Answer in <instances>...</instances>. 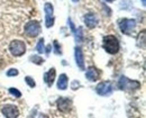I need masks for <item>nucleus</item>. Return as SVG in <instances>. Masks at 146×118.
Masks as SVG:
<instances>
[{"mask_svg": "<svg viewBox=\"0 0 146 118\" xmlns=\"http://www.w3.org/2000/svg\"><path fill=\"white\" fill-rule=\"evenodd\" d=\"M2 115L6 118H17L19 116V109L15 105H6L1 109Z\"/></svg>", "mask_w": 146, "mask_h": 118, "instance_id": "7", "label": "nucleus"}, {"mask_svg": "<svg viewBox=\"0 0 146 118\" xmlns=\"http://www.w3.org/2000/svg\"><path fill=\"white\" fill-rule=\"evenodd\" d=\"M18 70L17 69H10V70H8V72H7V76L8 77H15V76H18Z\"/></svg>", "mask_w": 146, "mask_h": 118, "instance_id": "20", "label": "nucleus"}, {"mask_svg": "<svg viewBox=\"0 0 146 118\" xmlns=\"http://www.w3.org/2000/svg\"><path fill=\"white\" fill-rule=\"evenodd\" d=\"M9 92H10L13 96H15L16 98H20V97H21L20 91H19L18 89H16V88H10V89H9Z\"/></svg>", "mask_w": 146, "mask_h": 118, "instance_id": "18", "label": "nucleus"}, {"mask_svg": "<svg viewBox=\"0 0 146 118\" xmlns=\"http://www.w3.org/2000/svg\"><path fill=\"white\" fill-rule=\"evenodd\" d=\"M113 90V86L110 81H104V82H100L97 88H96V92L100 96H109L110 93L112 92Z\"/></svg>", "mask_w": 146, "mask_h": 118, "instance_id": "6", "label": "nucleus"}, {"mask_svg": "<svg viewBox=\"0 0 146 118\" xmlns=\"http://www.w3.org/2000/svg\"><path fill=\"white\" fill-rule=\"evenodd\" d=\"M142 2H143V5L145 6V0H142Z\"/></svg>", "mask_w": 146, "mask_h": 118, "instance_id": "24", "label": "nucleus"}, {"mask_svg": "<svg viewBox=\"0 0 146 118\" xmlns=\"http://www.w3.org/2000/svg\"><path fill=\"white\" fill-rule=\"evenodd\" d=\"M54 45H55V53L56 54H61V48H60V45L57 44V40H54Z\"/></svg>", "mask_w": 146, "mask_h": 118, "instance_id": "21", "label": "nucleus"}, {"mask_svg": "<svg viewBox=\"0 0 146 118\" xmlns=\"http://www.w3.org/2000/svg\"><path fill=\"white\" fill-rule=\"evenodd\" d=\"M102 46L108 54H116L119 52V40L113 35H107L102 39Z\"/></svg>", "mask_w": 146, "mask_h": 118, "instance_id": "1", "label": "nucleus"}, {"mask_svg": "<svg viewBox=\"0 0 146 118\" xmlns=\"http://www.w3.org/2000/svg\"><path fill=\"white\" fill-rule=\"evenodd\" d=\"M105 1H107V2H112L113 0H105Z\"/></svg>", "mask_w": 146, "mask_h": 118, "instance_id": "23", "label": "nucleus"}, {"mask_svg": "<svg viewBox=\"0 0 146 118\" xmlns=\"http://www.w3.org/2000/svg\"><path fill=\"white\" fill-rule=\"evenodd\" d=\"M55 69L54 68H52V69H50L45 74H44V81H45V83L48 86V87H52L53 86V83H54V80H55Z\"/></svg>", "mask_w": 146, "mask_h": 118, "instance_id": "13", "label": "nucleus"}, {"mask_svg": "<svg viewBox=\"0 0 146 118\" xmlns=\"http://www.w3.org/2000/svg\"><path fill=\"white\" fill-rule=\"evenodd\" d=\"M57 108L63 113H69L72 108V101L69 98H58L57 100Z\"/></svg>", "mask_w": 146, "mask_h": 118, "instance_id": "9", "label": "nucleus"}, {"mask_svg": "<svg viewBox=\"0 0 146 118\" xmlns=\"http://www.w3.org/2000/svg\"><path fill=\"white\" fill-rule=\"evenodd\" d=\"M118 88L120 90H127V91L137 90L141 88V83L135 80H129L126 77H120L118 81Z\"/></svg>", "mask_w": 146, "mask_h": 118, "instance_id": "2", "label": "nucleus"}, {"mask_svg": "<svg viewBox=\"0 0 146 118\" xmlns=\"http://www.w3.org/2000/svg\"><path fill=\"white\" fill-rule=\"evenodd\" d=\"M25 80H26V83H27V84H28L31 88H34V87L36 86L35 80L32 78V77H26V79H25Z\"/></svg>", "mask_w": 146, "mask_h": 118, "instance_id": "19", "label": "nucleus"}, {"mask_svg": "<svg viewBox=\"0 0 146 118\" xmlns=\"http://www.w3.org/2000/svg\"><path fill=\"white\" fill-rule=\"evenodd\" d=\"M73 2H78V1H79V0H72Z\"/></svg>", "mask_w": 146, "mask_h": 118, "instance_id": "25", "label": "nucleus"}, {"mask_svg": "<svg viewBox=\"0 0 146 118\" xmlns=\"http://www.w3.org/2000/svg\"><path fill=\"white\" fill-rule=\"evenodd\" d=\"M86 78L91 82H94L100 78V71L96 66H89L87 69V72H86Z\"/></svg>", "mask_w": 146, "mask_h": 118, "instance_id": "10", "label": "nucleus"}, {"mask_svg": "<svg viewBox=\"0 0 146 118\" xmlns=\"http://www.w3.org/2000/svg\"><path fill=\"white\" fill-rule=\"evenodd\" d=\"M69 79L66 77V74H61L60 78H58V81H57V88L60 90H66L68 89V82Z\"/></svg>", "mask_w": 146, "mask_h": 118, "instance_id": "14", "label": "nucleus"}, {"mask_svg": "<svg viewBox=\"0 0 146 118\" xmlns=\"http://www.w3.org/2000/svg\"><path fill=\"white\" fill-rule=\"evenodd\" d=\"M84 23L87 25V27L89 28H94L98 25V18L96 16V14L93 13H89L84 16Z\"/></svg>", "mask_w": 146, "mask_h": 118, "instance_id": "12", "label": "nucleus"}, {"mask_svg": "<svg viewBox=\"0 0 146 118\" xmlns=\"http://www.w3.org/2000/svg\"><path fill=\"white\" fill-rule=\"evenodd\" d=\"M74 53H75V62H76V65H78L81 70H84V56H83V52H82L81 47L76 46L75 50H74Z\"/></svg>", "mask_w": 146, "mask_h": 118, "instance_id": "11", "label": "nucleus"}, {"mask_svg": "<svg viewBox=\"0 0 146 118\" xmlns=\"http://www.w3.org/2000/svg\"><path fill=\"white\" fill-rule=\"evenodd\" d=\"M29 60H31L33 63L37 64V65H40V64H43V63H44V60L42 59L40 56H38V55H33Z\"/></svg>", "mask_w": 146, "mask_h": 118, "instance_id": "15", "label": "nucleus"}, {"mask_svg": "<svg viewBox=\"0 0 146 118\" xmlns=\"http://www.w3.org/2000/svg\"><path fill=\"white\" fill-rule=\"evenodd\" d=\"M74 33H75V40L80 43V42L82 40V38H83V37H82V36H83V35H82V28H81V27L78 28V30H74Z\"/></svg>", "mask_w": 146, "mask_h": 118, "instance_id": "17", "label": "nucleus"}, {"mask_svg": "<svg viewBox=\"0 0 146 118\" xmlns=\"http://www.w3.org/2000/svg\"><path fill=\"white\" fill-rule=\"evenodd\" d=\"M51 50H52V46H51V44H50V45L47 46V48H46V54H50Z\"/></svg>", "mask_w": 146, "mask_h": 118, "instance_id": "22", "label": "nucleus"}, {"mask_svg": "<svg viewBox=\"0 0 146 118\" xmlns=\"http://www.w3.org/2000/svg\"><path fill=\"white\" fill-rule=\"evenodd\" d=\"M24 30L28 37H36L40 33V25L37 20H31L25 25Z\"/></svg>", "mask_w": 146, "mask_h": 118, "instance_id": "4", "label": "nucleus"}, {"mask_svg": "<svg viewBox=\"0 0 146 118\" xmlns=\"http://www.w3.org/2000/svg\"><path fill=\"white\" fill-rule=\"evenodd\" d=\"M44 10H45V15H46V21L45 25L47 28H51L54 25V16H53V5L50 2H46L44 6Z\"/></svg>", "mask_w": 146, "mask_h": 118, "instance_id": "8", "label": "nucleus"}, {"mask_svg": "<svg viewBox=\"0 0 146 118\" xmlns=\"http://www.w3.org/2000/svg\"><path fill=\"white\" fill-rule=\"evenodd\" d=\"M119 27H120V30L124 34L129 35L135 29V27H136V20L123 18L121 20H119Z\"/></svg>", "mask_w": 146, "mask_h": 118, "instance_id": "5", "label": "nucleus"}, {"mask_svg": "<svg viewBox=\"0 0 146 118\" xmlns=\"http://www.w3.org/2000/svg\"><path fill=\"white\" fill-rule=\"evenodd\" d=\"M9 51L14 56H21L26 52V44L20 39H15L9 44Z\"/></svg>", "mask_w": 146, "mask_h": 118, "instance_id": "3", "label": "nucleus"}, {"mask_svg": "<svg viewBox=\"0 0 146 118\" xmlns=\"http://www.w3.org/2000/svg\"><path fill=\"white\" fill-rule=\"evenodd\" d=\"M36 50H37V52H38V53H40V54L44 52V38H40L39 40H38Z\"/></svg>", "mask_w": 146, "mask_h": 118, "instance_id": "16", "label": "nucleus"}]
</instances>
